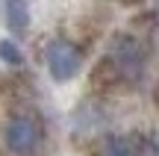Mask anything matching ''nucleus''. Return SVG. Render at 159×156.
<instances>
[{"mask_svg":"<svg viewBox=\"0 0 159 156\" xmlns=\"http://www.w3.org/2000/svg\"><path fill=\"white\" fill-rule=\"evenodd\" d=\"M3 141L15 156H33L39 150V145H41V130H39V124H35L33 118L18 115V118H12V121L6 124Z\"/></svg>","mask_w":159,"mask_h":156,"instance_id":"nucleus-2","label":"nucleus"},{"mask_svg":"<svg viewBox=\"0 0 159 156\" xmlns=\"http://www.w3.org/2000/svg\"><path fill=\"white\" fill-rule=\"evenodd\" d=\"M112 53H115V68H118L127 80L142 77V71H144V56H142V47H139L133 38H127V35H124V38L115 44Z\"/></svg>","mask_w":159,"mask_h":156,"instance_id":"nucleus-3","label":"nucleus"},{"mask_svg":"<svg viewBox=\"0 0 159 156\" xmlns=\"http://www.w3.org/2000/svg\"><path fill=\"white\" fill-rule=\"evenodd\" d=\"M6 24H9L12 33H27V27H30L27 0H6Z\"/></svg>","mask_w":159,"mask_h":156,"instance_id":"nucleus-4","label":"nucleus"},{"mask_svg":"<svg viewBox=\"0 0 159 156\" xmlns=\"http://www.w3.org/2000/svg\"><path fill=\"white\" fill-rule=\"evenodd\" d=\"M0 62H6V65H24V53H21V47H18L12 38L0 41Z\"/></svg>","mask_w":159,"mask_h":156,"instance_id":"nucleus-6","label":"nucleus"},{"mask_svg":"<svg viewBox=\"0 0 159 156\" xmlns=\"http://www.w3.org/2000/svg\"><path fill=\"white\" fill-rule=\"evenodd\" d=\"M80 68H83V53H80L77 44L59 38V41H53V44L47 47V71H50V77L56 82L74 80L80 74Z\"/></svg>","mask_w":159,"mask_h":156,"instance_id":"nucleus-1","label":"nucleus"},{"mask_svg":"<svg viewBox=\"0 0 159 156\" xmlns=\"http://www.w3.org/2000/svg\"><path fill=\"white\" fill-rule=\"evenodd\" d=\"M106 156H139V153H136V147H133L130 139L112 136V139L106 141Z\"/></svg>","mask_w":159,"mask_h":156,"instance_id":"nucleus-5","label":"nucleus"}]
</instances>
